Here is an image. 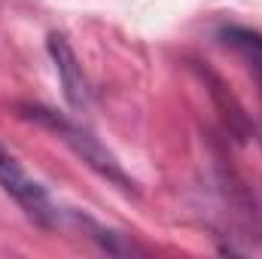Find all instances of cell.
Here are the masks:
<instances>
[{
  "label": "cell",
  "mask_w": 262,
  "mask_h": 259,
  "mask_svg": "<svg viewBox=\"0 0 262 259\" xmlns=\"http://www.w3.org/2000/svg\"><path fill=\"white\" fill-rule=\"evenodd\" d=\"M46 49H49L52 64H55V73H58V82H61V89H64L67 104H70L73 110H85V107L92 104V82H89L85 70L79 64L73 46L67 43L64 34L52 31V34L46 37Z\"/></svg>",
  "instance_id": "3"
},
{
  "label": "cell",
  "mask_w": 262,
  "mask_h": 259,
  "mask_svg": "<svg viewBox=\"0 0 262 259\" xmlns=\"http://www.w3.org/2000/svg\"><path fill=\"white\" fill-rule=\"evenodd\" d=\"M0 186H3V192L25 210V217L31 223H37L43 229H55L61 223V210H58L55 198L49 195V189L43 183H37L18 165V159L12 153H6L3 146H0Z\"/></svg>",
  "instance_id": "2"
},
{
  "label": "cell",
  "mask_w": 262,
  "mask_h": 259,
  "mask_svg": "<svg viewBox=\"0 0 262 259\" xmlns=\"http://www.w3.org/2000/svg\"><path fill=\"white\" fill-rule=\"evenodd\" d=\"M216 37L223 46H229L235 55H241L262 79V31L244 28V25H226V28H220Z\"/></svg>",
  "instance_id": "4"
},
{
  "label": "cell",
  "mask_w": 262,
  "mask_h": 259,
  "mask_svg": "<svg viewBox=\"0 0 262 259\" xmlns=\"http://www.w3.org/2000/svg\"><path fill=\"white\" fill-rule=\"evenodd\" d=\"M18 116L28 119V122H34V125H40V128L52 131L76 159H82L98 177H104V180L113 183L116 189H122L125 195H137V183L128 177V171L122 168V162H119L92 131L82 128L79 122L67 119L64 113H58V110H52V107H43V104H21V107H18Z\"/></svg>",
  "instance_id": "1"
}]
</instances>
